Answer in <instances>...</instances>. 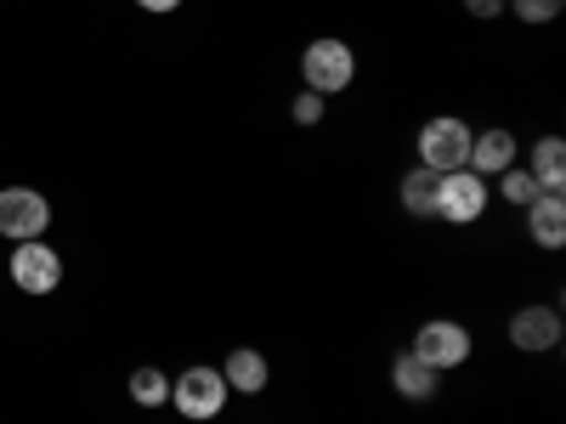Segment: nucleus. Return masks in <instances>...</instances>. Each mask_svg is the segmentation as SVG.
<instances>
[{
    "label": "nucleus",
    "mask_w": 566,
    "mask_h": 424,
    "mask_svg": "<svg viewBox=\"0 0 566 424\" xmlns=\"http://www.w3.org/2000/svg\"><path fill=\"white\" fill-rule=\"evenodd\" d=\"M464 159H470V125L464 119L442 114V119H431L419 130V165L424 170L448 176V170H464Z\"/></svg>",
    "instance_id": "f03ea898"
},
{
    "label": "nucleus",
    "mask_w": 566,
    "mask_h": 424,
    "mask_svg": "<svg viewBox=\"0 0 566 424\" xmlns=\"http://www.w3.org/2000/svg\"><path fill=\"white\" fill-rule=\"evenodd\" d=\"M45 226H52V204H45L34 187H0V232H7V239L29 244Z\"/></svg>",
    "instance_id": "39448f33"
},
{
    "label": "nucleus",
    "mask_w": 566,
    "mask_h": 424,
    "mask_svg": "<svg viewBox=\"0 0 566 424\" xmlns=\"http://www.w3.org/2000/svg\"><path fill=\"white\" fill-rule=\"evenodd\" d=\"M12 283H18L23 295H52L57 283H63V255L52 244H40V239L18 244L12 250Z\"/></svg>",
    "instance_id": "423d86ee"
},
{
    "label": "nucleus",
    "mask_w": 566,
    "mask_h": 424,
    "mask_svg": "<svg viewBox=\"0 0 566 424\" xmlns=\"http://www.w3.org/2000/svg\"><path fill=\"white\" fill-rule=\"evenodd\" d=\"M424 368H459V362H470V328L464 322H448V317H437V322H424L419 335H413V346H408Z\"/></svg>",
    "instance_id": "20e7f679"
},
{
    "label": "nucleus",
    "mask_w": 566,
    "mask_h": 424,
    "mask_svg": "<svg viewBox=\"0 0 566 424\" xmlns=\"http://www.w3.org/2000/svg\"><path fill=\"white\" fill-rule=\"evenodd\" d=\"M221 380H227V391H239V396H261V391H266V380H272V368H266V357H261V351L239 346V351H227Z\"/></svg>",
    "instance_id": "9d476101"
},
{
    "label": "nucleus",
    "mask_w": 566,
    "mask_h": 424,
    "mask_svg": "<svg viewBox=\"0 0 566 424\" xmlns=\"http://www.w3.org/2000/svg\"><path fill=\"white\" fill-rule=\"evenodd\" d=\"M130 396H136V407H165L170 402V380L159 368H136L130 373Z\"/></svg>",
    "instance_id": "2eb2a0df"
},
{
    "label": "nucleus",
    "mask_w": 566,
    "mask_h": 424,
    "mask_svg": "<svg viewBox=\"0 0 566 424\" xmlns=\"http://www.w3.org/2000/svg\"><path fill=\"white\" fill-rule=\"evenodd\" d=\"M290 114H295V125H323V97H317V91H301Z\"/></svg>",
    "instance_id": "a211bd4d"
},
{
    "label": "nucleus",
    "mask_w": 566,
    "mask_h": 424,
    "mask_svg": "<svg viewBox=\"0 0 566 424\" xmlns=\"http://www.w3.org/2000/svg\"><path fill=\"white\" fill-rule=\"evenodd\" d=\"M170 402H176V413L181 418H193V424H205V418H216L221 407H227V380H221V368H187L181 380L170 385Z\"/></svg>",
    "instance_id": "7ed1b4c3"
},
{
    "label": "nucleus",
    "mask_w": 566,
    "mask_h": 424,
    "mask_svg": "<svg viewBox=\"0 0 566 424\" xmlns=\"http://www.w3.org/2000/svg\"><path fill=\"white\" fill-rule=\"evenodd\" d=\"M136 7H142V12H176L181 0H136Z\"/></svg>",
    "instance_id": "aec40b11"
},
{
    "label": "nucleus",
    "mask_w": 566,
    "mask_h": 424,
    "mask_svg": "<svg viewBox=\"0 0 566 424\" xmlns=\"http://www.w3.org/2000/svg\"><path fill=\"white\" fill-rule=\"evenodd\" d=\"M504 7L522 18V23H555L566 12V0H504Z\"/></svg>",
    "instance_id": "f3484780"
},
{
    "label": "nucleus",
    "mask_w": 566,
    "mask_h": 424,
    "mask_svg": "<svg viewBox=\"0 0 566 424\" xmlns=\"http://www.w3.org/2000/svg\"><path fill=\"white\" fill-rule=\"evenodd\" d=\"M391 385H397V396H408V402H431V396H437V368H424L413 351H397Z\"/></svg>",
    "instance_id": "ddd939ff"
},
{
    "label": "nucleus",
    "mask_w": 566,
    "mask_h": 424,
    "mask_svg": "<svg viewBox=\"0 0 566 424\" xmlns=\"http://www.w3.org/2000/svg\"><path fill=\"white\" fill-rule=\"evenodd\" d=\"M464 12H470V18H499L504 0H464Z\"/></svg>",
    "instance_id": "6ab92c4d"
},
{
    "label": "nucleus",
    "mask_w": 566,
    "mask_h": 424,
    "mask_svg": "<svg viewBox=\"0 0 566 424\" xmlns=\"http://www.w3.org/2000/svg\"><path fill=\"white\" fill-rule=\"evenodd\" d=\"M510 346L527 351V357H544L560 346V311L555 306H522L510 317Z\"/></svg>",
    "instance_id": "6e6552de"
},
{
    "label": "nucleus",
    "mask_w": 566,
    "mask_h": 424,
    "mask_svg": "<svg viewBox=\"0 0 566 424\" xmlns=\"http://www.w3.org/2000/svg\"><path fill=\"white\" fill-rule=\"evenodd\" d=\"M397 193H402V210L408 215H419V221H437V199H442V176L437 170H408L402 176V187H397Z\"/></svg>",
    "instance_id": "f8f14e48"
},
{
    "label": "nucleus",
    "mask_w": 566,
    "mask_h": 424,
    "mask_svg": "<svg viewBox=\"0 0 566 424\" xmlns=\"http://www.w3.org/2000/svg\"><path fill=\"white\" fill-rule=\"evenodd\" d=\"M510 165H515V136H510V130L493 125V130H482V136H470L464 170H476V176H482V170H488V176H504Z\"/></svg>",
    "instance_id": "1a4fd4ad"
},
{
    "label": "nucleus",
    "mask_w": 566,
    "mask_h": 424,
    "mask_svg": "<svg viewBox=\"0 0 566 424\" xmlns=\"http://www.w3.org/2000/svg\"><path fill=\"white\" fill-rule=\"evenodd\" d=\"M499 193H504L510 204H522V210H527V204L538 199V181H533L527 170H515V165H510V170L499 176Z\"/></svg>",
    "instance_id": "dca6fc26"
},
{
    "label": "nucleus",
    "mask_w": 566,
    "mask_h": 424,
    "mask_svg": "<svg viewBox=\"0 0 566 424\" xmlns=\"http://www.w3.org/2000/svg\"><path fill=\"white\" fill-rule=\"evenodd\" d=\"M527 176L538 181V193H560V187H566V141L560 136L533 141V170Z\"/></svg>",
    "instance_id": "4468645a"
},
{
    "label": "nucleus",
    "mask_w": 566,
    "mask_h": 424,
    "mask_svg": "<svg viewBox=\"0 0 566 424\" xmlns=\"http://www.w3.org/2000/svg\"><path fill=\"white\" fill-rule=\"evenodd\" d=\"M488 210V181L476 170H448L442 176V199H437V215L453 221V226H470Z\"/></svg>",
    "instance_id": "0eeeda50"
},
{
    "label": "nucleus",
    "mask_w": 566,
    "mask_h": 424,
    "mask_svg": "<svg viewBox=\"0 0 566 424\" xmlns=\"http://www.w3.org/2000/svg\"><path fill=\"white\" fill-rule=\"evenodd\" d=\"M527 232H533V244L560 250V244H566V199H560V193H538V199L527 204Z\"/></svg>",
    "instance_id": "9b49d317"
},
{
    "label": "nucleus",
    "mask_w": 566,
    "mask_h": 424,
    "mask_svg": "<svg viewBox=\"0 0 566 424\" xmlns=\"http://www.w3.org/2000/svg\"><path fill=\"white\" fill-rule=\"evenodd\" d=\"M301 80L306 91H317V97H335V91H346L357 80V57H352V45L335 40V34H323L312 40L306 52H301Z\"/></svg>",
    "instance_id": "f257e3e1"
}]
</instances>
